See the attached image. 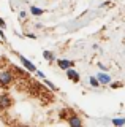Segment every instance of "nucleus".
I'll return each mask as SVG.
<instances>
[{"label":"nucleus","instance_id":"nucleus-13","mask_svg":"<svg viewBox=\"0 0 125 127\" xmlns=\"http://www.w3.org/2000/svg\"><path fill=\"white\" fill-rule=\"evenodd\" d=\"M120 86H122V83H111V87H112V89H119Z\"/></svg>","mask_w":125,"mask_h":127},{"label":"nucleus","instance_id":"nucleus-17","mask_svg":"<svg viewBox=\"0 0 125 127\" xmlns=\"http://www.w3.org/2000/svg\"><path fill=\"white\" fill-rule=\"evenodd\" d=\"M0 37H2V40H5V35H3V30H0Z\"/></svg>","mask_w":125,"mask_h":127},{"label":"nucleus","instance_id":"nucleus-1","mask_svg":"<svg viewBox=\"0 0 125 127\" xmlns=\"http://www.w3.org/2000/svg\"><path fill=\"white\" fill-rule=\"evenodd\" d=\"M13 81V75L10 71H2L0 73V86H8Z\"/></svg>","mask_w":125,"mask_h":127},{"label":"nucleus","instance_id":"nucleus-11","mask_svg":"<svg viewBox=\"0 0 125 127\" xmlns=\"http://www.w3.org/2000/svg\"><path fill=\"white\" fill-rule=\"evenodd\" d=\"M44 83H46V86H49V89H52V91H57L59 87H56V84L54 83H51L49 79H44Z\"/></svg>","mask_w":125,"mask_h":127},{"label":"nucleus","instance_id":"nucleus-8","mask_svg":"<svg viewBox=\"0 0 125 127\" xmlns=\"http://www.w3.org/2000/svg\"><path fill=\"white\" fill-rule=\"evenodd\" d=\"M30 13H32L33 16H40L44 13V10H41V8H38V6H32L30 8Z\"/></svg>","mask_w":125,"mask_h":127},{"label":"nucleus","instance_id":"nucleus-15","mask_svg":"<svg viewBox=\"0 0 125 127\" xmlns=\"http://www.w3.org/2000/svg\"><path fill=\"white\" fill-rule=\"evenodd\" d=\"M37 75H38V76H40V78H44V73H43V71H40V70L37 71Z\"/></svg>","mask_w":125,"mask_h":127},{"label":"nucleus","instance_id":"nucleus-16","mask_svg":"<svg viewBox=\"0 0 125 127\" xmlns=\"http://www.w3.org/2000/svg\"><path fill=\"white\" fill-rule=\"evenodd\" d=\"M27 37H29V38H32V40H35V38H37V37H35L33 33H29V35H27Z\"/></svg>","mask_w":125,"mask_h":127},{"label":"nucleus","instance_id":"nucleus-7","mask_svg":"<svg viewBox=\"0 0 125 127\" xmlns=\"http://www.w3.org/2000/svg\"><path fill=\"white\" fill-rule=\"evenodd\" d=\"M68 122H70V126H71V127H81V126H83V121H81V119L78 118L76 114L70 118V119H68Z\"/></svg>","mask_w":125,"mask_h":127},{"label":"nucleus","instance_id":"nucleus-12","mask_svg":"<svg viewBox=\"0 0 125 127\" xmlns=\"http://www.w3.org/2000/svg\"><path fill=\"white\" fill-rule=\"evenodd\" d=\"M112 124H114V126H124L125 119H112Z\"/></svg>","mask_w":125,"mask_h":127},{"label":"nucleus","instance_id":"nucleus-9","mask_svg":"<svg viewBox=\"0 0 125 127\" xmlns=\"http://www.w3.org/2000/svg\"><path fill=\"white\" fill-rule=\"evenodd\" d=\"M43 57H44L46 61L52 62L54 59H56V56H54V53H49V51H44V53H43Z\"/></svg>","mask_w":125,"mask_h":127},{"label":"nucleus","instance_id":"nucleus-14","mask_svg":"<svg viewBox=\"0 0 125 127\" xmlns=\"http://www.w3.org/2000/svg\"><path fill=\"white\" fill-rule=\"evenodd\" d=\"M0 27H2V29H5V27H6V24H5V21H3L2 18H0Z\"/></svg>","mask_w":125,"mask_h":127},{"label":"nucleus","instance_id":"nucleus-2","mask_svg":"<svg viewBox=\"0 0 125 127\" xmlns=\"http://www.w3.org/2000/svg\"><path fill=\"white\" fill-rule=\"evenodd\" d=\"M13 100L8 97V95H0V110H6L11 106Z\"/></svg>","mask_w":125,"mask_h":127},{"label":"nucleus","instance_id":"nucleus-4","mask_svg":"<svg viewBox=\"0 0 125 127\" xmlns=\"http://www.w3.org/2000/svg\"><path fill=\"white\" fill-rule=\"evenodd\" d=\"M19 59H21L22 65H24V67H25V68L29 70V71H37V68H35V65H33V64L29 61V59H25L24 56H19Z\"/></svg>","mask_w":125,"mask_h":127},{"label":"nucleus","instance_id":"nucleus-6","mask_svg":"<svg viewBox=\"0 0 125 127\" xmlns=\"http://www.w3.org/2000/svg\"><path fill=\"white\" fill-rule=\"evenodd\" d=\"M97 78H98L100 84H111V76L106 73H98L97 75Z\"/></svg>","mask_w":125,"mask_h":127},{"label":"nucleus","instance_id":"nucleus-3","mask_svg":"<svg viewBox=\"0 0 125 127\" xmlns=\"http://www.w3.org/2000/svg\"><path fill=\"white\" fill-rule=\"evenodd\" d=\"M57 65L60 67L62 70H68L70 67L75 65V62H73V61H67V59H60V61H57Z\"/></svg>","mask_w":125,"mask_h":127},{"label":"nucleus","instance_id":"nucleus-10","mask_svg":"<svg viewBox=\"0 0 125 127\" xmlns=\"http://www.w3.org/2000/svg\"><path fill=\"white\" fill-rule=\"evenodd\" d=\"M89 83L93 86V87H98L100 86V81H98V78H93V76H89Z\"/></svg>","mask_w":125,"mask_h":127},{"label":"nucleus","instance_id":"nucleus-5","mask_svg":"<svg viewBox=\"0 0 125 127\" xmlns=\"http://www.w3.org/2000/svg\"><path fill=\"white\" fill-rule=\"evenodd\" d=\"M67 76H68V79H71V81H75V83L79 81V73H78L76 70H73V67H70L67 70Z\"/></svg>","mask_w":125,"mask_h":127}]
</instances>
